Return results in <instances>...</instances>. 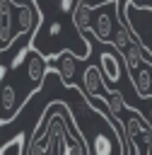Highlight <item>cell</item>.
Returning <instances> with one entry per match:
<instances>
[{"label":"cell","mask_w":152,"mask_h":155,"mask_svg":"<svg viewBox=\"0 0 152 155\" xmlns=\"http://www.w3.org/2000/svg\"><path fill=\"white\" fill-rule=\"evenodd\" d=\"M121 17V0H99L92 5V15H89V34L99 41L111 46L113 39V29L116 22Z\"/></svg>","instance_id":"4"},{"label":"cell","mask_w":152,"mask_h":155,"mask_svg":"<svg viewBox=\"0 0 152 155\" xmlns=\"http://www.w3.org/2000/svg\"><path fill=\"white\" fill-rule=\"evenodd\" d=\"M77 65H80V58L72 53V51H58L48 58V68L60 78L63 87H80L75 82V75H77Z\"/></svg>","instance_id":"5"},{"label":"cell","mask_w":152,"mask_h":155,"mask_svg":"<svg viewBox=\"0 0 152 155\" xmlns=\"http://www.w3.org/2000/svg\"><path fill=\"white\" fill-rule=\"evenodd\" d=\"M123 70H125L123 56L113 46H109L106 51L99 53V73H101V78H104L106 85H118L121 78H123Z\"/></svg>","instance_id":"6"},{"label":"cell","mask_w":152,"mask_h":155,"mask_svg":"<svg viewBox=\"0 0 152 155\" xmlns=\"http://www.w3.org/2000/svg\"><path fill=\"white\" fill-rule=\"evenodd\" d=\"M27 155H89L68 104L51 102L46 107L29 138Z\"/></svg>","instance_id":"1"},{"label":"cell","mask_w":152,"mask_h":155,"mask_svg":"<svg viewBox=\"0 0 152 155\" xmlns=\"http://www.w3.org/2000/svg\"><path fill=\"white\" fill-rule=\"evenodd\" d=\"M121 19L133 34V41L140 46L142 56L152 61V0H123Z\"/></svg>","instance_id":"2"},{"label":"cell","mask_w":152,"mask_h":155,"mask_svg":"<svg viewBox=\"0 0 152 155\" xmlns=\"http://www.w3.org/2000/svg\"><path fill=\"white\" fill-rule=\"evenodd\" d=\"M150 126H152V114H150Z\"/></svg>","instance_id":"7"},{"label":"cell","mask_w":152,"mask_h":155,"mask_svg":"<svg viewBox=\"0 0 152 155\" xmlns=\"http://www.w3.org/2000/svg\"><path fill=\"white\" fill-rule=\"evenodd\" d=\"M116 124H121V131H123L125 155H152V126L140 111L125 104Z\"/></svg>","instance_id":"3"}]
</instances>
